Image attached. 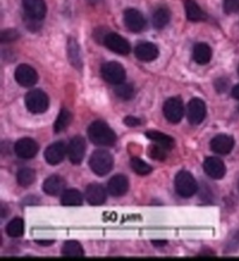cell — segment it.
Returning <instances> with one entry per match:
<instances>
[{"label":"cell","mask_w":239,"mask_h":261,"mask_svg":"<svg viewBox=\"0 0 239 261\" xmlns=\"http://www.w3.org/2000/svg\"><path fill=\"white\" fill-rule=\"evenodd\" d=\"M88 136L92 144L97 146L110 147L116 144L117 137L107 122L95 121L89 126Z\"/></svg>","instance_id":"cell-1"},{"label":"cell","mask_w":239,"mask_h":261,"mask_svg":"<svg viewBox=\"0 0 239 261\" xmlns=\"http://www.w3.org/2000/svg\"><path fill=\"white\" fill-rule=\"evenodd\" d=\"M91 170L98 176H105L110 173L113 167L112 155L107 150H96L89 160Z\"/></svg>","instance_id":"cell-2"},{"label":"cell","mask_w":239,"mask_h":261,"mask_svg":"<svg viewBox=\"0 0 239 261\" xmlns=\"http://www.w3.org/2000/svg\"><path fill=\"white\" fill-rule=\"evenodd\" d=\"M197 182L187 170H181L175 177V190L183 198H190L197 193Z\"/></svg>","instance_id":"cell-3"},{"label":"cell","mask_w":239,"mask_h":261,"mask_svg":"<svg viewBox=\"0 0 239 261\" xmlns=\"http://www.w3.org/2000/svg\"><path fill=\"white\" fill-rule=\"evenodd\" d=\"M25 104L28 111L40 114L46 112L49 108V98L42 90H32L25 97Z\"/></svg>","instance_id":"cell-4"},{"label":"cell","mask_w":239,"mask_h":261,"mask_svg":"<svg viewBox=\"0 0 239 261\" xmlns=\"http://www.w3.org/2000/svg\"><path fill=\"white\" fill-rule=\"evenodd\" d=\"M165 118L172 124L180 122L184 114V106L179 97H172L164 105Z\"/></svg>","instance_id":"cell-5"},{"label":"cell","mask_w":239,"mask_h":261,"mask_svg":"<svg viewBox=\"0 0 239 261\" xmlns=\"http://www.w3.org/2000/svg\"><path fill=\"white\" fill-rule=\"evenodd\" d=\"M102 76L108 83L118 85L125 82L126 72L121 64L117 62H108L102 67Z\"/></svg>","instance_id":"cell-6"},{"label":"cell","mask_w":239,"mask_h":261,"mask_svg":"<svg viewBox=\"0 0 239 261\" xmlns=\"http://www.w3.org/2000/svg\"><path fill=\"white\" fill-rule=\"evenodd\" d=\"M104 44L116 54L128 55L131 53V44L128 43V41L116 33H109L108 35H105Z\"/></svg>","instance_id":"cell-7"},{"label":"cell","mask_w":239,"mask_h":261,"mask_svg":"<svg viewBox=\"0 0 239 261\" xmlns=\"http://www.w3.org/2000/svg\"><path fill=\"white\" fill-rule=\"evenodd\" d=\"M14 77L15 81H17L21 87L25 88L33 87L39 80L38 72L35 71V69L27 64H20L19 67L15 69Z\"/></svg>","instance_id":"cell-8"},{"label":"cell","mask_w":239,"mask_h":261,"mask_svg":"<svg viewBox=\"0 0 239 261\" xmlns=\"http://www.w3.org/2000/svg\"><path fill=\"white\" fill-rule=\"evenodd\" d=\"M206 114V108L204 101L200 98H193L189 101L187 109V117L190 124L198 125L204 120Z\"/></svg>","instance_id":"cell-9"},{"label":"cell","mask_w":239,"mask_h":261,"mask_svg":"<svg viewBox=\"0 0 239 261\" xmlns=\"http://www.w3.org/2000/svg\"><path fill=\"white\" fill-rule=\"evenodd\" d=\"M14 152L20 159H28L34 158L39 152V145L38 142L31 138H23L17 141L14 145Z\"/></svg>","instance_id":"cell-10"},{"label":"cell","mask_w":239,"mask_h":261,"mask_svg":"<svg viewBox=\"0 0 239 261\" xmlns=\"http://www.w3.org/2000/svg\"><path fill=\"white\" fill-rule=\"evenodd\" d=\"M86 141L82 137L77 136L72 138L68 146V156L70 162L74 165H79L83 161L84 155H86Z\"/></svg>","instance_id":"cell-11"},{"label":"cell","mask_w":239,"mask_h":261,"mask_svg":"<svg viewBox=\"0 0 239 261\" xmlns=\"http://www.w3.org/2000/svg\"><path fill=\"white\" fill-rule=\"evenodd\" d=\"M124 22L128 31L133 33H139L144 31L146 27V20L144 15L135 8H128L124 13Z\"/></svg>","instance_id":"cell-12"},{"label":"cell","mask_w":239,"mask_h":261,"mask_svg":"<svg viewBox=\"0 0 239 261\" xmlns=\"http://www.w3.org/2000/svg\"><path fill=\"white\" fill-rule=\"evenodd\" d=\"M68 153V147L62 141H58L47 147L44 152V159L51 166H56L63 161L64 156Z\"/></svg>","instance_id":"cell-13"},{"label":"cell","mask_w":239,"mask_h":261,"mask_svg":"<svg viewBox=\"0 0 239 261\" xmlns=\"http://www.w3.org/2000/svg\"><path fill=\"white\" fill-rule=\"evenodd\" d=\"M203 169L209 177L214 179H221L225 176L226 168L224 162L218 158H206L203 163Z\"/></svg>","instance_id":"cell-14"},{"label":"cell","mask_w":239,"mask_h":261,"mask_svg":"<svg viewBox=\"0 0 239 261\" xmlns=\"http://www.w3.org/2000/svg\"><path fill=\"white\" fill-rule=\"evenodd\" d=\"M22 5L27 16L35 21H40L46 16L47 7L43 0H22Z\"/></svg>","instance_id":"cell-15"},{"label":"cell","mask_w":239,"mask_h":261,"mask_svg":"<svg viewBox=\"0 0 239 261\" xmlns=\"http://www.w3.org/2000/svg\"><path fill=\"white\" fill-rule=\"evenodd\" d=\"M210 147L215 153L226 155L233 149L234 140L232 137L226 136V134H218L210 142Z\"/></svg>","instance_id":"cell-16"},{"label":"cell","mask_w":239,"mask_h":261,"mask_svg":"<svg viewBox=\"0 0 239 261\" xmlns=\"http://www.w3.org/2000/svg\"><path fill=\"white\" fill-rule=\"evenodd\" d=\"M86 198L91 205H102L107 201V190L102 185L92 183L87 188Z\"/></svg>","instance_id":"cell-17"},{"label":"cell","mask_w":239,"mask_h":261,"mask_svg":"<svg viewBox=\"0 0 239 261\" xmlns=\"http://www.w3.org/2000/svg\"><path fill=\"white\" fill-rule=\"evenodd\" d=\"M128 179L124 175H116L108 183V191L113 197H120L127 193Z\"/></svg>","instance_id":"cell-18"},{"label":"cell","mask_w":239,"mask_h":261,"mask_svg":"<svg viewBox=\"0 0 239 261\" xmlns=\"http://www.w3.org/2000/svg\"><path fill=\"white\" fill-rule=\"evenodd\" d=\"M136 56L144 62H151L159 56V49L154 43L141 42L136 47Z\"/></svg>","instance_id":"cell-19"},{"label":"cell","mask_w":239,"mask_h":261,"mask_svg":"<svg viewBox=\"0 0 239 261\" xmlns=\"http://www.w3.org/2000/svg\"><path fill=\"white\" fill-rule=\"evenodd\" d=\"M64 190H66V182L58 175H52L43 182V191L49 196L62 195Z\"/></svg>","instance_id":"cell-20"},{"label":"cell","mask_w":239,"mask_h":261,"mask_svg":"<svg viewBox=\"0 0 239 261\" xmlns=\"http://www.w3.org/2000/svg\"><path fill=\"white\" fill-rule=\"evenodd\" d=\"M213 56L211 48H210L206 43H197L195 47H194L193 50V57L194 61L198 64H206L210 62Z\"/></svg>","instance_id":"cell-21"},{"label":"cell","mask_w":239,"mask_h":261,"mask_svg":"<svg viewBox=\"0 0 239 261\" xmlns=\"http://www.w3.org/2000/svg\"><path fill=\"white\" fill-rule=\"evenodd\" d=\"M185 15L189 21H202L206 18L204 12L201 10V7L194 2V0H185L184 2Z\"/></svg>","instance_id":"cell-22"},{"label":"cell","mask_w":239,"mask_h":261,"mask_svg":"<svg viewBox=\"0 0 239 261\" xmlns=\"http://www.w3.org/2000/svg\"><path fill=\"white\" fill-rule=\"evenodd\" d=\"M146 137L151 139L154 144L163 146L167 150L172 149L174 144H175L172 137H169L163 132H157V130H148V132H146Z\"/></svg>","instance_id":"cell-23"},{"label":"cell","mask_w":239,"mask_h":261,"mask_svg":"<svg viewBox=\"0 0 239 261\" xmlns=\"http://www.w3.org/2000/svg\"><path fill=\"white\" fill-rule=\"evenodd\" d=\"M61 203L66 206H79L83 204V195L75 189L64 190L61 195Z\"/></svg>","instance_id":"cell-24"},{"label":"cell","mask_w":239,"mask_h":261,"mask_svg":"<svg viewBox=\"0 0 239 261\" xmlns=\"http://www.w3.org/2000/svg\"><path fill=\"white\" fill-rule=\"evenodd\" d=\"M62 254L64 256H70V258H82L84 256V250L79 243L75 240H69L63 245Z\"/></svg>","instance_id":"cell-25"},{"label":"cell","mask_w":239,"mask_h":261,"mask_svg":"<svg viewBox=\"0 0 239 261\" xmlns=\"http://www.w3.org/2000/svg\"><path fill=\"white\" fill-rule=\"evenodd\" d=\"M171 20V12L167 7H160L153 15V24L157 30L166 27Z\"/></svg>","instance_id":"cell-26"},{"label":"cell","mask_w":239,"mask_h":261,"mask_svg":"<svg viewBox=\"0 0 239 261\" xmlns=\"http://www.w3.org/2000/svg\"><path fill=\"white\" fill-rule=\"evenodd\" d=\"M25 232V224L21 218H13L6 226V233L12 238H19L22 237Z\"/></svg>","instance_id":"cell-27"},{"label":"cell","mask_w":239,"mask_h":261,"mask_svg":"<svg viewBox=\"0 0 239 261\" xmlns=\"http://www.w3.org/2000/svg\"><path fill=\"white\" fill-rule=\"evenodd\" d=\"M72 120V116L71 113L68 111V110L63 109L61 110V112L59 114L58 119L55 120V124H54V130L55 133H61L62 130L66 129L69 125H70V122Z\"/></svg>","instance_id":"cell-28"},{"label":"cell","mask_w":239,"mask_h":261,"mask_svg":"<svg viewBox=\"0 0 239 261\" xmlns=\"http://www.w3.org/2000/svg\"><path fill=\"white\" fill-rule=\"evenodd\" d=\"M17 179L18 183L21 187H30L31 185H33V182L35 181V171L32 168L20 169L17 175Z\"/></svg>","instance_id":"cell-29"},{"label":"cell","mask_w":239,"mask_h":261,"mask_svg":"<svg viewBox=\"0 0 239 261\" xmlns=\"http://www.w3.org/2000/svg\"><path fill=\"white\" fill-rule=\"evenodd\" d=\"M131 167L138 175H148L152 171V167L146 163L144 160L139 158H133L131 160Z\"/></svg>","instance_id":"cell-30"},{"label":"cell","mask_w":239,"mask_h":261,"mask_svg":"<svg viewBox=\"0 0 239 261\" xmlns=\"http://www.w3.org/2000/svg\"><path fill=\"white\" fill-rule=\"evenodd\" d=\"M115 92L117 96L121 98V99L128 100V99H131L133 95H135V89H133L131 84L121 83V84L117 85L115 89Z\"/></svg>","instance_id":"cell-31"},{"label":"cell","mask_w":239,"mask_h":261,"mask_svg":"<svg viewBox=\"0 0 239 261\" xmlns=\"http://www.w3.org/2000/svg\"><path fill=\"white\" fill-rule=\"evenodd\" d=\"M69 57H70L71 63L74 64L75 67L81 68V65H82V61H81L78 47H77L76 41L74 40L69 41Z\"/></svg>","instance_id":"cell-32"},{"label":"cell","mask_w":239,"mask_h":261,"mask_svg":"<svg viewBox=\"0 0 239 261\" xmlns=\"http://www.w3.org/2000/svg\"><path fill=\"white\" fill-rule=\"evenodd\" d=\"M166 148H164L163 146L160 145H153L149 147L148 149V155L151 156L154 160H160V161H164L166 159Z\"/></svg>","instance_id":"cell-33"},{"label":"cell","mask_w":239,"mask_h":261,"mask_svg":"<svg viewBox=\"0 0 239 261\" xmlns=\"http://www.w3.org/2000/svg\"><path fill=\"white\" fill-rule=\"evenodd\" d=\"M223 8H224L225 13H228V14L238 13L239 12V0H224Z\"/></svg>","instance_id":"cell-34"},{"label":"cell","mask_w":239,"mask_h":261,"mask_svg":"<svg viewBox=\"0 0 239 261\" xmlns=\"http://www.w3.org/2000/svg\"><path fill=\"white\" fill-rule=\"evenodd\" d=\"M19 38V33L15 30H5L2 32V42H10Z\"/></svg>","instance_id":"cell-35"},{"label":"cell","mask_w":239,"mask_h":261,"mask_svg":"<svg viewBox=\"0 0 239 261\" xmlns=\"http://www.w3.org/2000/svg\"><path fill=\"white\" fill-rule=\"evenodd\" d=\"M124 122H125V125L129 126V127H135V126H138V125L141 124L140 119H138V118L133 117V116H127L124 119Z\"/></svg>","instance_id":"cell-36"},{"label":"cell","mask_w":239,"mask_h":261,"mask_svg":"<svg viewBox=\"0 0 239 261\" xmlns=\"http://www.w3.org/2000/svg\"><path fill=\"white\" fill-rule=\"evenodd\" d=\"M54 240H36V244L42 245V246H50Z\"/></svg>","instance_id":"cell-37"},{"label":"cell","mask_w":239,"mask_h":261,"mask_svg":"<svg viewBox=\"0 0 239 261\" xmlns=\"http://www.w3.org/2000/svg\"><path fill=\"white\" fill-rule=\"evenodd\" d=\"M232 97L239 100V84H237L236 87L232 89Z\"/></svg>","instance_id":"cell-38"},{"label":"cell","mask_w":239,"mask_h":261,"mask_svg":"<svg viewBox=\"0 0 239 261\" xmlns=\"http://www.w3.org/2000/svg\"><path fill=\"white\" fill-rule=\"evenodd\" d=\"M152 243H153L154 246H165V245L167 244L166 240H153Z\"/></svg>","instance_id":"cell-39"},{"label":"cell","mask_w":239,"mask_h":261,"mask_svg":"<svg viewBox=\"0 0 239 261\" xmlns=\"http://www.w3.org/2000/svg\"><path fill=\"white\" fill-rule=\"evenodd\" d=\"M238 189H239V183H238Z\"/></svg>","instance_id":"cell-40"},{"label":"cell","mask_w":239,"mask_h":261,"mask_svg":"<svg viewBox=\"0 0 239 261\" xmlns=\"http://www.w3.org/2000/svg\"><path fill=\"white\" fill-rule=\"evenodd\" d=\"M238 72H239V68H238Z\"/></svg>","instance_id":"cell-41"}]
</instances>
